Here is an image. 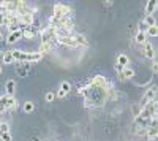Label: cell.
<instances>
[{"label":"cell","instance_id":"cell-24","mask_svg":"<svg viewBox=\"0 0 158 141\" xmlns=\"http://www.w3.org/2000/svg\"><path fill=\"white\" fill-rule=\"evenodd\" d=\"M0 141H13L11 132H0Z\"/></svg>","mask_w":158,"mask_h":141},{"label":"cell","instance_id":"cell-19","mask_svg":"<svg viewBox=\"0 0 158 141\" xmlns=\"http://www.w3.org/2000/svg\"><path fill=\"white\" fill-rule=\"evenodd\" d=\"M76 92H77V95H81V97H84V98H85V97L89 95V92H90V86H89V84H84V86L79 87Z\"/></svg>","mask_w":158,"mask_h":141},{"label":"cell","instance_id":"cell-17","mask_svg":"<svg viewBox=\"0 0 158 141\" xmlns=\"http://www.w3.org/2000/svg\"><path fill=\"white\" fill-rule=\"evenodd\" d=\"M16 71L19 76H25L30 71V63H18L16 65Z\"/></svg>","mask_w":158,"mask_h":141},{"label":"cell","instance_id":"cell-23","mask_svg":"<svg viewBox=\"0 0 158 141\" xmlns=\"http://www.w3.org/2000/svg\"><path fill=\"white\" fill-rule=\"evenodd\" d=\"M146 33H147V36H158V24L149 27V29L146 30Z\"/></svg>","mask_w":158,"mask_h":141},{"label":"cell","instance_id":"cell-32","mask_svg":"<svg viewBox=\"0 0 158 141\" xmlns=\"http://www.w3.org/2000/svg\"><path fill=\"white\" fill-rule=\"evenodd\" d=\"M3 73V70H2V65H0V75H2Z\"/></svg>","mask_w":158,"mask_h":141},{"label":"cell","instance_id":"cell-16","mask_svg":"<svg viewBox=\"0 0 158 141\" xmlns=\"http://www.w3.org/2000/svg\"><path fill=\"white\" fill-rule=\"evenodd\" d=\"M147 38H149V36H147V33H146V32H142V30H138V33L135 35V41H136V43H138L139 46H142L144 43H147V41H149Z\"/></svg>","mask_w":158,"mask_h":141},{"label":"cell","instance_id":"cell-25","mask_svg":"<svg viewBox=\"0 0 158 141\" xmlns=\"http://www.w3.org/2000/svg\"><path fill=\"white\" fill-rule=\"evenodd\" d=\"M44 100L48 101V103H52V101L56 100V94H54V92H46V95H44Z\"/></svg>","mask_w":158,"mask_h":141},{"label":"cell","instance_id":"cell-12","mask_svg":"<svg viewBox=\"0 0 158 141\" xmlns=\"http://www.w3.org/2000/svg\"><path fill=\"white\" fill-rule=\"evenodd\" d=\"M22 29H19V30H13V32H8V35H6V43L8 45H16L19 40H22Z\"/></svg>","mask_w":158,"mask_h":141},{"label":"cell","instance_id":"cell-11","mask_svg":"<svg viewBox=\"0 0 158 141\" xmlns=\"http://www.w3.org/2000/svg\"><path fill=\"white\" fill-rule=\"evenodd\" d=\"M70 92H71V83H68V81H62L60 86H59V91H57L56 97H59V98H65Z\"/></svg>","mask_w":158,"mask_h":141},{"label":"cell","instance_id":"cell-29","mask_svg":"<svg viewBox=\"0 0 158 141\" xmlns=\"http://www.w3.org/2000/svg\"><path fill=\"white\" fill-rule=\"evenodd\" d=\"M5 38H6V36L3 35V32H2V30H0V43H2V41L5 40Z\"/></svg>","mask_w":158,"mask_h":141},{"label":"cell","instance_id":"cell-3","mask_svg":"<svg viewBox=\"0 0 158 141\" xmlns=\"http://www.w3.org/2000/svg\"><path fill=\"white\" fill-rule=\"evenodd\" d=\"M156 109H158V101H156V100H153V101H149V103H146V105L142 106V113H141V118H144V119L150 121V119H152V118L155 116Z\"/></svg>","mask_w":158,"mask_h":141},{"label":"cell","instance_id":"cell-20","mask_svg":"<svg viewBox=\"0 0 158 141\" xmlns=\"http://www.w3.org/2000/svg\"><path fill=\"white\" fill-rule=\"evenodd\" d=\"M142 22H144V25L149 29V27H152V25H156V18H155V16H146Z\"/></svg>","mask_w":158,"mask_h":141},{"label":"cell","instance_id":"cell-31","mask_svg":"<svg viewBox=\"0 0 158 141\" xmlns=\"http://www.w3.org/2000/svg\"><path fill=\"white\" fill-rule=\"evenodd\" d=\"M153 118H155V119L158 121V109H156V113H155V116H153Z\"/></svg>","mask_w":158,"mask_h":141},{"label":"cell","instance_id":"cell-13","mask_svg":"<svg viewBox=\"0 0 158 141\" xmlns=\"http://www.w3.org/2000/svg\"><path fill=\"white\" fill-rule=\"evenodd\" d=\"M73 38H74V41H76V45H77L79 49H85V48H89V40L85 38V35L79 33V32H74V33H73Z\"/></svg>","mask_w":158,"mask_h":141},{"label":"cell","instance_id":"cell-14","mask_svg":"<svg viewBox=\"0 0 158 141\" xmlns=\"http://www.w3.org/2000/svg\"><path fill=\"white\" fill-rule=\"evenodd\" d=\"M156 10H158V0H149L146 3V16H153Z\"/></svg>","mask_w":158,"mask_h":141},{"label":"cell","instance_id":"cell-21","mask_svg":"<svg viewBox=\"0 0 158 141\" xmlns=\"http://www.w3.org/2000/svg\"><path fill=\"white\" fill-rule=\"evenodd\" d=\"M22 109H24V113L32 114V113L35 111V103H33V101H25L24 106H22Z\"/></svg>","mask_w":158,"mask_h":141},{"label":"cell","instance_id":"cell-2","mask_svg":"<svg viewBox=\"0 0 158 141\" xmlns=\"http://www.w3.org/2000/svg\"><path fill=\"white\" fill-rule=\"evenodd\" d=\"M13 59L18 63H32V62H40L43 60V54L41 53H25V51H21V49H13Z\"/></svg>","mask_w":158,"mask_h":141},{"label":"cell","instance_id":"cell-18","mask_svg":"<svg viewBox=\"0 0 158 141\" xmlns=\"http://www.w3.org/2000/svg\"><path fill=\"white\" fill-rule=\"evenodd\" d=\"M131 113H133V118H139L141 113H142V105L141 103H133L131 105Z\"/></svg>","mask_w":158,"mask_h":141},{"label":"cell","instance_id":"cell-1","mask_svg":"<svg viewBox=\"0 0 158 141\" xmlns=\"http://www.w3.org/2000/svg\"><path fill=\"white\" fill-rule=\"evenodd\" d=\"M106 92L104 89H95V87H90V92L89 95L84 98V108L89 109H95V108H101L104 103H106Z\"/></svg>","mask_w":158,"mask_h":141},{"label":"cell","instance_id":"cell-22","mask_svg":"<svg viewBox=\"0 0 158 141\" xmlns=\"http://www.w3.org/2000/svg\"><path fill=\"white\" fill-rule=\"evenodd\" d=\"M15 62V59H13V53L11 51H5L3 53V63H6V65H10V63Z\"/></svg>","mask_w":158,"mask_h":141},{"label":"cell","instance_id":"cell-30","mask_svg":"<svg viewBox=\"0 0 158 141\" xmlns=\"http://www.w3.org/2000/svg\"><path fill=\"white\" fill-rule=\"evenodd\" d=\"M103 5H104V6H111V5H112V2H104Z\"/></svg>","mask_w":158,"mask_h":141},{"label":"cell","instance_id":"cell-10","mask_svg":"<svg viewBox=\"0 0 158 141\" xmlns=\"http://www.w3.org/2000/svg\"><path fill=\"white\" fill-rule=\"evenodd\" d=\"M136 76V71L131 68V67H127L123 71L120 73H117V79L120 81V83H125V81H130V79H133Z\"/></svg>","mask_w":158,"mask_h":141},{"label":"cell","instance_id":"cell-8","mask_svg":"<svg viewBox=\"0 0 158 141\" xmlns=\"http://www.w3.org/2000/svg\"><path fill=\"white\" fill-rule=\"evenodd\" d=\"M128 63H130L128 56H127V54H123V53H120V54L117 56V60H115V71H117V73L123 71V70L128 67Z\"/></svg>","mask_w":158,"mask_h":141},{"label":"cell","instance_id":"cell-28","mask_svg":"<svg viewBox=\"0 0 158 141\" xmlns=\"http://www.w3.org/2000/svg\"><path fill=\"white\" fill-rule=\"evenodd\" d=\"M2 25H5V13L0 11V27H2Z\"/></svg>","mask_w":158,"mask_h":141},{"label":"cell","instance_id":"cell-5","mask_svg":"<svg viewBox=\"0 0 158 141\" xmlns=\"http://www.w3.org/2000/svg\"><path fill=\"white\" fill-rule=\"evenodd\" d=\"M22 29V38H25V40H33V38L40 36V29H38V25L33 24V25H24Z\"/></svg>","mask_w":158,"mask_h":141},{"label":"cell","instance_id":"cell-15","mask_svg":"<svg viewBox=\"0 0 158 141\" xmlns=\"http://www.w3.org/2000/svg\"><path fill=\"white\" fill-rule=\"evenodd\" d=\"M5 92H6V95H10V97H15V92H16V83L13 81V79H8V81L5 83Z\"/></svg>","mask_w":158,"mask_h":141},{"label":"cell","instance_id":"cell-9","mask_svg":"<svg viewBox=\"0 0 158 141\" xmlns=\"http://www.w3.org/2000/svg\"><path fill=\"white\" fill-rule=\"evenodd\" d=\"M0 103L3 105V108H5L6 111H10V109L15 111V109L18 108V101H16V98H15V97H10V95L0 97Z\"/></svg>","mask_w":158,"mask_h":141},{"label":"cell","instance_id":"cell-27","mask_svg":"<svg viewBox=\"0 0 158 141\" xmlns=\"http://www.w3.org/2000/svg\"><path fill=\"white\" fill-rule=\"evenodd\" d=\"M150 70H152V73H158V60H153V62H152Z\"/></svg>","mask_w":158,"mask_h":141},{"label":"cell","instance_id":"cell-4","mask_svg":"<svg viewBox=\"0 0 158 141\" xmlns=\"http://www.w3.org/2000/svg\"><path fill=\"white\" fill-rule=\"evenodd\" d=\"M87 84L90 87H95V89H106V86L109 84V81L104 78L103 75H95V76H92V78L89 79Z\"/></svg>","mask_w":158,"mask_h":141},{"label":"cell","instance_id":"cell-26","mask_svg":"<svg viewBox=\"0 0 158 141\" xmlns=\"http://www.w3.org/2000/svg\"><path fill=\"white\" fill-rule=\"evenodd\" d=\"M0 132H10V125L6 122H0Z\"/></svg>","mask_w":158,"mask_h":141},{"label":"cell","instance_id":"cell-7","mask_svg":"<svg viewBox=\"0 0 158 141\" xmlns=\"http://www.w3.org/2000/svg\"><path fill=\"white\" fill-rule=\"evenodd\" d=\"M142 56L146 57V59H149V60H155V57H156V51H155V46L150 43V41H147V43H144L142 45Z\"/></svg>","mask_w":158,"mask_h":141},{"label":"cell","instance_id":"cell-6","mask_svg":"<svg viewBox=\"0 0 158 141\" xmlns=\"http://www.w3.org/2000/svg\"><path fill=\"white\" fill-rule=\"evenodd\" d=\"M156 95H158V86H155V84H152L146 92H144V95H142V101H141V105L144 106L146 103H149V101H153V100H156Z\"/></svg>","mask_w":158,"mask_h":141}]
</instances>
